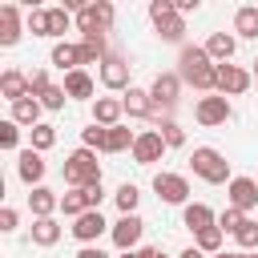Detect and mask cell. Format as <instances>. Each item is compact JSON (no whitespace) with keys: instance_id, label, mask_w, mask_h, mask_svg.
<instances>
[{"instance_id":"obj_40","label":"cell","mask_w":258,"mask_h":258,"mask_svg":"<svg viewBox=\"0 0 258 258\" xmlns=\"http://www.w3.org/2000/svg\"><path fill=\"white\" fill-rule=\"evenodd\" d=\"M28 89H32V97L40 101V97L52 89V77H48V69H32V73H28Z\"/></svg>"},{"instance_id":"obj_13","label":"cell","mask_w":258,"mask_h":258,"mask_svg":"<svg viewBox=\"0 0 258 258\" xmlns=\"http://www.w3.org/2000/svg\"><path fill=\"white\" fill-rule=\"evenodd\" d=\"M105 230H113V226L101 218V210H85V214L73 222V238H77L81 246H93V242H97Z\"/></svg>"},{"instance_id":"obj_16","label":"cell","mask_w":258,"mask_h":258,"mask_svg":"<svg viewBox=\"0 0 258 258\" xmlns=\"http://www.w3.org/2000/svg\"><path fill=\"white\" fill-rule=\"evenodd\" d=\"M24 24H20V8L16 4H0V48H12L20 40Z\"/></svg>"},{"instance_id":"obj_31","label":"cell","mask_w":258,"mask_h":258,"mask_svg":"<svg viewBox=\"0 0 258 258\" xmlns=\"http://www.w3.org/2000/svg\"><path fill=\"white\" fill-rule=\"evenodd\" d=\"M105 133H109L105 125L89 121V125L81 129V145H85V149H93V153H105Z\"/></svg>"},{"instance_id":"obj_35","label":"cell","mask_w":258,"mask_h":258,"mask_svg":"<svg viewBox=\"0 0 258 258\" xmlns=\"http://www.w3.org/2000/svg\"><path fill=\"white\" fill-rule=\"evenodd\" d=\"M234 238H238L242 254H258V218H246V226H242Z\"/></svg>"},{"instance_id":"obj_2","label":"cell","mask_w":258,"mask_h":258,"mask_svg":"<svg viewBox=\"0 0 258 258\" xmlns=\"http://www.w3.org/2000/svg\"><path fill=\"white\" fill-rule=\"evenodd\" d=\"M189 169H194L202 181H210V185H230V181H234L226 153L214 149V145H198V149L189 153Z\"/></svg>"},{"instance_id":"obj_45","label":"cell","mask_w":258,"mask_h":258,"mask_svg":"<svg viewBox=\"0 0 258 258\" xmlns=\"http://www.w3.org/2000/svg\"><path fill=\"white\" fill-rule=\"evenodd\" d=\"M77 258H109V254H105L101 246H81V250H77Z\"/></svg>"},{"instance_id":"obj_11","label":"cell","mask_w":258,"mask_h":258,"mask_svg":"<svg viewBox=\"0 0 258 258\" xmlns=\"http://www.w3.org/2000/svg\"><path fill=\"white\" fill-rule=\"evenodd\" d=\"M109 234H113V246H117V250H133V246L141 242V234H145V222H141L137 214H121Z\"/></svg>"},{"instance_id":"obj_19","label":"cell","mask_w":258,"mask_h":258,"mask_svg":"<svg viewBox=\"0 0 258 258\" xmlns=\"http://www.w3.org/2000/svg\"><path fill=\"white\" fill-rule=\"evenodd\" d=\"M121 117H125L121 97H97V101H93V121H97V125L113 129V125H121Z\"/></svg>"},{"instance_id":"obj_32","label":"cell","mask_w":258,"mask_h":258,"mask_svg":"<svg viewBox=\"0 0 258 258\" xmlns=\"http://www.w3.org/2000/svg\"><path fill=\"white\" fill-rule=\"evenodd\" d=\"M85 210H89V206H85V189H69V194H60V214H64V218L77 222Z\"/></svg>"},{"instance_id":"obj_41","label":"cell","mask_w":258,"mask_h":258,"mask_svg":"<svg viewBox=\"0 0 258 258\" xmlns=\"http://www.w3.org/2000/svg\"><path fill=\"white\" fill-rule=\"evenodd\" d=\"M64 101H69V93H64V85H52L44 97H40V105L44 109H64Z\"/></svg>"},{"instance_id":"obj_26","label":"cell","mask_w":258,"mask_h":258,"mask_svg":"<svg viewBox=\"0 0 258 258\" xmlns=\"http://www.w3.org/2000/svg\"><path fill=\"white\" fill-rule=\"evenodd\" d=\"M234 36L258 40V8H254V4H242V8L234 12Z\"/></svg>"},{"instance_id":"obj_8","label":"cell","mask_w":258,"mask_h":258,"mask_svg":"<svg viewBox=\"0 0 258 258\" xmlns=\"http://www.w3.org/2000/svg\"><path fill=\"white\" fill-rule=\"evenodd\" d=\"M254 85V73H246L242 64H218V93L222 97H242Z\"/></svg>"},{"instance_id":"obj_47","label":"cell","mask_w":258,"mask_h":258,"mask_svg":"<svg viewBox=\"0 0 258 258\" xmlns=\"http://www.w3.org/2000/svg\"><path fill=\"white\" fill-rule=\"evenodd\" d=\"M177 258H206V254H202V250H198V246H185V250H181V254H177Z\"/></svg>"},{"instance_id":"obj_42","label":"cell","mask_w":258,"mask_h":258,"mask_svg":"<svg viewBox=\"0 0 258 258\" xmlns=\"http://www.w3.org/2000/svg\"><path fill=\"white\" fill-rule=\"evenodd\" d=\"M169 12H177L173 0H153V4H149V20H161V16H169Z\"/></svg>"},{"instance_id":"obj_14","label":"cell","mask_w":258,"mask_h":258,"mask_svg":"<svg viewBox=\"0 0 258 258\" xmlns=\"http://www.w3.org/2000/svg\"><path fill=\"white\" fill-rule=\"evenodd\" d=\"M44 169H48V165H44V153H36L32 145H28V149H20V161H16V173H20V181H24L28 189H36V185L44 181Z\"/></svg>"},{"instance_id":"obj_7","label":"cell","mask_w":258,"mask_h":258,"mask_svg":"<svg viewBox=\"0 0 258 258\" xmlns=\"http://www.w3.org/2000/svg\"><path fill=\"white\" fill-rule=\"evenodd\" d=\"M153 194H157L165 206H189V202H185V198H189V181H185L181 173H169V169L153 173Z\"/></svg>"},{"instance_id":"obj_25","label":"cell","mask_w":258,"mask_h":258,"mask_svg":"<svg viewBox=\"0 0 258 258\" xmlns=\"http://www.w3.org/2000/svg\"><path fill=\"white\" fill-rule=\"evenodd\" d=\"M40 109H44V105H40L36 97H24V101L12 105V121H16L20 129H36V125H40Z\"/></svg>"},{"instance_id":"obj_36","label":"cell","mask_w":258,"mask_h":258,"mask_svg":"<svg viewBox=\"0 0 258 258\" xmlns=\"http://www.w3.org/2000/svg\"><path fill=\"white\" fill-rule=\"evenodd\" d=\"M69 24H77L69 8H48V36H64Z\"/></svg>"},{"instance_id":"obj_30","label":"cell","mask_w":258,"mask_h":258,"mask_svg":"<svg viewBox=\"0 0 258 258\" xmlns=\"http://www.w3.org/2000/svg\"><path fill=\"white\" fill-rule=\"evenodd\" d=\"M222 238H226V234H222L218 226H210V230L194 234V246H198V250H202L206 258H214V254H222Z\"/></svg>"},{"instance_id":"obj_29","label":"cell","mask_w":258,"mask_h":258,"mask_svg":"<svg viewBox=\"0 0 258 258\" xmlns=\"http://www.w3.org/2000/svg\"><path fill=\"white\" fill-rule=\"evenodd\" d=\"M113 202H117V210H121V214H137L141 189H137L133 181H121V185H117V194H113Z\"/></svg>"},{"instance_id":"obj_3","label":"cell","mask_w":258,"mask_h":258,"mask_svg":"<svg viewBox=\"0 0 258 258\" xmlns=\"http://www.w3.org/2000/svg\"><path fill=\"white\" fill-rule=\"evenodd\" d=\"M60 173H64V185L69 189H89V185H97L101 181V165H97V153L93 149H73L69 157H64V165H60Z\"/></svg>"},{"instance_id":"obj_51","label":"cell","mask_w":258,"mask_h":258,"mask_svg":"<svg viewBox=\"0 0 258 258\" xmlns=\"http://www.w3.org/2000/svg\"><path fill=\"white\" fill-rule=\"evenodd\" d=\"M254 85H258V56H254Z\"/></svg>"},{"instance_id":"obj_52","label":"cell","mask_w":258,"mask_h":258,"mask_svg":"<svg viewBox=\"0 0 258 258\" xmlns=\"http://www.w3.org/2000/svg\"><path fill=\"white\" fill-rule=\"evenodd\" d=\"M246 258H258V254H246Z\"/></svg>"},{"instance_id":"obj_18","label":"cell","mask_w":258,"mask_h":258,"mask_svg":"<svg viewBox=\"0 0 258 258\" xmlns=\"http://www.w3.org/2000/svg\"><path fill=\"white\" fill-rule=\"evenodd\" d=\"M181 226H185V230H194V234H202V230L218 226V214H214L206 202H189V206L181 210Z\"/></svg>"},{"instance_id":"obj_15","label":"cell","mask_w":258,"mask_h":258,"mask_svg":"<svg viewBox=\"0 0 258 258\" xmlns=\"http://www.w3.org/2000/svg\"><path fill=\"white\" fill-rule=\"evenodd\" d=\"M0 93H4L8 105L32 97V89H28V73H20V69H4V73H0Z\"/></svg>"},{"instance_id":"obj_23","label":"cell","mask_w":258,"mask_h":258,"mask_svg":"<svg viewBox=\"0 0 258 258\" xmlns=\"http://www.w3.org/2000/svg\"><path fill=\"white\" fill-rule=\"evenodd\" d=\"M121 105H125V113H129V117H153V113H157V105H153L149 89H137V85L121 97Z\"/></svg>"},{"instance_id":"obj_21","label":"cell","mask_w":258,"mask_h":258,"mask_svg":"<svg viewBox=\"0 0 258 258\" xmlns=\"http://www.w3.org/2000/svg\"><path fill=\"white\" fill-rule=\"evenodd\" d=\"M48 60H52V64H56V69H60V73L69 77V73H77V69H81V44L56 40V44H52V56H48Z\"/></svg>"},{"instance_id":"obj_39","label":"cell","mask_w":258,"mask_h":258,"mask_svg":"<svg viewBox=\"0 0 258 258\" xmlns=\"http://www.w3.org/2000/svg\"><path fill=\"white\" fill-rule=\"evenodd\" d=\"M24 28H28L32 36H48V8H32L28 20H24Z\"/></svg>"},{"instance_id":"obj_37","label":"cell","mask_w":258,"mask_h":258,"mask_svg":"<svg viewBox=\"0 0 258 258\" xmlns=\"http://www.w3.org/2000/svg\"><path fill=\"white\" fill-rule=\"evenodd\" d=\"M28 133H32V149H36V153H44V149H52V145H56V129H52V125H44V121H40L36 129H28Z\"/></svg>"},{"instance_id":"obj_43","label":"cell","mask_w":258,"mask_h":258,"mask_svg":"<svg viewBox=\"0 0 258 258\" xmlns=\"http://www.w3.org/2000/svg\"><path fill=\"white\" fill-rule=\"evenodd\" d=\"M101 198H105V189H101V181L85 189V206H89V210H101Z\"/></svg>"},{"instance_id":"obj_12","label":"cell","mask_w":258,"mask_h":258,"mask_svg":"<svg viewBox=\"0 0 258 258\" xmlns=\"http://www.w3.org/2000/svg\"><path fill=\"white\" fill-rule=\"evenodd\" d=\"M226 194H230V206L234 210H242V214H250V210H258V177H234L230 185H226Z\"/></svg>"},{"instance_id":"obj_49","label":"cell","mask_w":258,"mask_h":258,"mask_svg":"<svg viewBox=\"0 0 258 258\" xmlns=\"http://www.w3.org/2000/svg\"><path fill=\"white\" fill-rule=\"evenodd\" d=\"M214 258H246L242 250H222V254H214Z\"/></svg>"},{"instance_id":"obj_5","label":"cell","mask_w":258,"mask_h":258,"mask_svg":"<svg viewBox=\"0 0 258 258\" xmlns=\"http://www.w3.org/2000/svg\"><path fill=\"white\" fill-rule=\"evenodd\" d=\"M129 73H133V64H129L121 52H109V56L101 60V69H97L101 85L113 89V93H129V89H133V85H129Z\"/></svg>"},{"instance_id":"obj_1","label":"cell","mask_w":258,"mask_h":258,"mask_svg":"<svg viewBox=\"0 0 258 258\" xmlns=\"http://www.w3.org/2000/svg\"><path fill=\"white\" fill-rule=\"evenodd\" d=\"M177 77H181V85H194L198 93H218V64L210 60L206 44H181Z\"/></svg>"},{"instance_id":"obj_44","label":"cell","mask_w":258,"mask_h":258,"mask_svg":"<svg viewBox=\"0 0 258 258\" xmlns=\"http://www.w3.org/2000/svg\"><path fill=\"white\" fill-rule=\"evenodd\" d=\"M16 222H20V218H16V210H12V206H4V210H0V230H4V234H12V230H16Z\"/></svg>"},{"instance_id":"obj_27","label":"cell","mask_w":258,"mask_h":258,"mask_svg":"<svg viewBox=\"0 0 258 258\" xmlns=\"http://www.w3.org/2000/svg\"><path fill=\"white\" fill-rule=\"evenodd\" d=\"M60 242V222L56 218H32V246H56Z\"/></svg>"},{"instance_id":"obj_6","label":"cell","mask_w":258,"mask_h":258,"mask_svg":"<svg viewBox=\"0 0 258 258\" xmlns=\"http://www.w3.org/2000/svg\"><path fill=\"white\" fill-rule=\"evenodd\" d=\"M230 117H234V109H230V97H222V93H210V97H202V101L194 105V121L206 125V129L226 125Z\"/></svg>"},{"instance_id":"obj_9","label":"cell","mask_w":258,"mask_h":258,"mask_svg":"<svg viewBox=\"0 0 258 258\" xmlns=\"http://www.w3.org/2000/svg\"><path fill=\"white\" fill-rule=\"evenodd\" d=\"M149 97H153L157 109L169 113V109L177 105V97H181V77H177V73H157L153 85H149Z\"/></svg>"},{"instance_id":"obj_50","label":"cell","mask_w":258,"mask_h":258,"mask_svg":"<svg viewBox=\"0 0 258 258\" xmlns=\"http://www.w3.org/2000/svg\"><path fill=\"white\" fill-rule=\"evenodd\" d=\"M117 258H145V254H141V250H121Z\"/></svg>"},{"instance_id":"obj_28","label":"cell","mask_w":258,"mask_h":258,"mask_svg":"<svg viewBox=\"0 0 258 258\" xmlns=\"http://www.w3.org/2000/svg\"><path fill=\"white\" fill-rule=\"evenodd\" d=\"M133 141H137V133L129 125H113L105 133V153H125V149H133Z\"/></svg>"},{"instance_id":"obj_20","label":"cell","mask_w":258,"mask_h":258,"mask_svg":"<svg viewBox=\"0 0 258 258\" xmlns=\"http://www.w3.org/2000/svg\"><path fill=\"white\" fill-rule=\"evenodd\" d=\"M28 210H32V218H52L60 210V194H52L48 185H36L28 194Z\"/></svg>"},{"instance_id":"obj_22","label":"cell","mask_w":258,"mask_h":258,"mask_svg":"<svg viewBox=\"0 0 258 258\" xmlns=\"http://www.w3.org/2000/svg\"><path fill=\"white\" fill-rule=\"evenodd\" d=\"M60 85H64V93H69L73 101H89V97L97 93V81L89 77V69H77V73H69Z\"/></svg>"},{"instance_id":"obj_33","label":"cell","mask_w":258,"mask_h":258,"mask_svg":"<svg viewBox=\"0 0 258 258\" xmlns=\"http://www.w3.org/2000/svg\"><path fill=\"white\" fill-rule=\"evenodd\" d=\"M157 133H161V141H165V149H177V145H185V129L173 121V117H165L161 125H157Z\"/></svg>"},{"instance_id":"obj_48","label":"cell","mask_w":258,"mask_h":258,"mask_svg":"<svg viewBox=\"0 0 258 258\" xmlns=\"http://www.w3.org/2000/svg\"><path fill=\"white\" fill-rule=\"evenodd\" d=\"M141 254H145V258H169V254H161L157 246H141Z\"/></svg>"},{"instance_id":"obj_38","label":"cell","mask_w":258,"mask_h":258,"mask_svg":"<svg viewBox=\"0 0 258 258\" xmlns=\"http://www.w3.org/2000/svg\"><path fill=\"white\" fill-rule=\"evenodd\" d=\"M0 149H20V125L8 117V121H0Z\"/></svg>"},{"instance_id":"obj_4","label":"cell","mask_w":258,"mask_h":258,"mask_svg":"<svg viewBox=\"0 0 258 258\" xmlns=\"http://www.w3.org/2000/svg\"><path fill=\"white\" fill-rule=\"evenodd\" d=\"M113 4L109 0H93V4H85L73 20H77V28H81V36H89V32H109L113 28Z\"/></svg>"},{"instance_id":"obj_10","label":"cell","mask_w":258,"mask_h":258,"mask_svg":"<svg viewBox=\"0 0 258 258\" xmlns=\"http://www.w3.org/2000/svg\"><path fill=\"white\" fill-rule=\"evenodd\" d=\"M129 153H133V161H137V165H153V161H161V157H165V141H161V133H157V129H141Z\"/></svg>"},{"instance_id":"obj_46","label":"cell","mask_w":258,"mask_h":258,"mask_svg":"<svg viewBox=\"0 0 258 258\" xmlns=\"http://www.w3.org/2000/svg\"><path fill=\"white\" fill-rule=\"evenodd\" d=\"M173 8H177V16H185V12L198 8V0H173Z\"/></svg>"},{"instance_id":"obj_24","label":"cell","mask_w":258,"mask_h":258,"mask_svg":"<svg viewBox=\"0 0 258 258\" xmlns=\"http://www.w3.org/2000/svg\"><path fill=\"white\" fill-rule=\"evenodd\" d=\"M153 32H157V36H161L165 44H181V40H185V16L169 12V16L153 20Z\"/></svg>"},{"instance_id":"obj_34","label":"cell","mask_w":258,"mask_h":258,"mask_svg":"<svg viewBox=\"0 0 258 258\" xmlns=\"http://www.w3.org/2000/svg\"><path fill=\"white\" fill-rule=\"evenodd\" d=\"M246 218H250V214H242V210L226 206V210L218 214V230H222V234H238V230L246 226Z\"/></svg>"},{"instance_id":"obj_17","label":"cell","mask_w":258,"mask_h":258,"mask_svg":"<svg viewBox=\"0 0 258 258\" xmlns=\"http://www.w3.org/2000/svg\"><path fill=\"white\" fill-rule=\"evenodd\" d=\"M206 52H210V60H214V64H230V60H234V52H238V36H234V32H210Z\"/></svg>"}]
</instances>
